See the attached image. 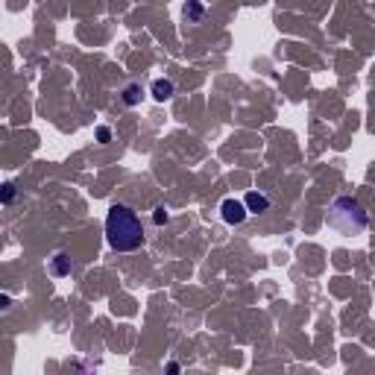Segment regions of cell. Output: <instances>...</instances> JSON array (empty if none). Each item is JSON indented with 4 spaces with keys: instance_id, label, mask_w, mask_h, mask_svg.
Segmentation results:
<instances>
[{
    "instance_id": "obj_1",
    "label": "cell",
    "mask_w": 375,
    "mask_h": 375,
    "mask_svg": "<svg viewBox=\"0 0 375 375\" xmlns=\"http://www.w3.org/2000/svg\"><path fill=\"white\" fill-rule=\"evenodd\" d=\"M106 241L117 252H132L144 243V226L129 205H111L106 214Z\"/></svg>"
},
{
    "instance_id": "obj_2",
    "label": "cell",
    "mask_w": 375,
    "mask_h": 375,
    "mask_svg": "<svg viewBox=\"0 0 375 375\" xmlns=\"http://www.w3.org/2000/svg\"><path fill=\"white\" fill-rule=\"evenodd\" d=\"M329 226L340 235H361L367 229V211L358 199L352 197H340L334 205H331V214H329Z\"/></svg>"
},
{
    "instance_id": "obj_3",
    "label": "cell",
    "mask_w": 375,
    "mask_h": 375,
    "mask_svg": "<svg viewBox=\"0 0 375 375\" xmlns=\"http://www.w3.org/2000/svg\"><path fill=\"white\" fill-rule=\"evenodd\" d=\"M220 211H223V220H226V223H232V226H238V223H243V220H246V205H243V202H238V199H223Z\"/></svg>"
},
{
    "instance_id": "obj_4",
    "label": "cell",
    "mask_w": 375,
    "mask_h": 375,
    "mask_svg": "<svg viewBox=\"0 0 375 375\" xmlns=\"http://www.w3.org/2000/svg\"><path fill=\"white\" fill-rule=\"evenodd\" d=\"M243 205H246V211H252V214H258V211H267V208H270V199H267L264 194H258V191H252V194H246V199H243Z\"/></svg>"
},
{
    "instance_id": "obj_5",
    "label": "cell",
    "mask_w": 375,
    "mask_h": 375,
    "mask_svg": "<svg viewBox=\"0 0 375 375\" xmlns=\"http://www.w3.org/2000/svg\"><path fill=\"white\" fill-rule=\"evenodd\" d=\"M173 91H176V85H173L170 79H155V82H153V97H155L158 103L170 100V97H173Z\"/></svg>"
},
{
    "instance_id": "obj_6",
    "label": "cell",
    "mask_w": 375,
    "mask_h": 375,
    "mask_svg": "<svg viewBox=\"0 0 375 375\" xmlns=\"http://www.w3.org/2000/svg\"><path fill=\"white\" fill-rule=\"evenodd\" d=\"M70 273V258L67 255H56L53 258V276H67Z\"/></svg>"
},
{
    "instance_id": "obj_7",
    "label": "cell",
    "mask_w": 375,
    "mask_h": 375,
    "mask_svg": "<svg viewBox=\"0 0 375 375\" xmlns=\"http://www.w3.org/2000/svg\"><path fill=\"white\" fill-rule=\"evenodd\" d=\"M138 94H141V88H138V85H129L126 94H123V100H126L129 106H135V103H138Z\"/></svg>"
},
{
    "instance_id": "obj_8",
    "label": "cell",
    "mask_w": 375,
    "mask_h": 375,
    "mask_svg": "<svg viewBox=\"0 0 375 375\" xmlns=\"http://www.w3.org/2000/svg\"><path fill=\"white\" fill-rule=\"evenodd\" d=\"M153 223H155V226H164V223H167V211H164V205H155V211H153Z\"/></svg>"
},
{
    "instance_id": "obj_9",
    "label": "cell",
    "mask_w": 375,
    "mask_h": 375,
    "mask_svg": "<svg viewBox=\"0 0 375 375\" xmlns=\"http://www.w3.org/2000/svg\"><path fill=\"white\" fill-rule=\"evenodd\" d=\"M199 15H202V6H197V3H188V6H185V18H194V21H197Z\"/></svg>"
},
{
    "instance_id": "obj_10",
    "label": "cell",
    "mask_w": 375,
    "mask_h": 375,
    "mask_svg": "<svg viewBox=\"0 0 375 375\" xmlns=\"http://www.w3.org/2000/svg\"><path fill=\"white\" fill-rule=\"evenodd\" d=\"M15 199V185H3V202H12Z\"/></svg>"
},
{
    "instance_id": "obj_11",
    "label": "cell",
    "mask_w": 375,
    "mask_h": 375,
    "mask_svg": "<svg viewBox=\"0 0 375 375\" xmlns=\"http://www.w3.org/2000/svg\"><path fill=\"white\" fill-rule=\"evenodd\" d=\"M97 138H100V141L106 144V141L111 138V132H109V126H100V129H97Z\"/></svg>"
},
{
    "instance_id": "obj_12",
    "label": "cell",
    "mask_w": 375,
    "mask_h": 375,
    "mask_svg": "<svg viewBox=\"0 0 375 375\" xmlns=\"http://www.w3.org/2000/svg\"><path fill=\"white\" fill-rule=\"evenodd\" d=\"M167 375H179V364H167Z\"/></svg>"
}]
</instances>
